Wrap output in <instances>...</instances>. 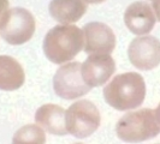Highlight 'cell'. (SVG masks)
Segmentation results:
<instances>
[{"instance_id": "cell-1", "label": "cell", "mask_w": 160, "mask_h": 144, "mask_svg": "<svg viewBox=\"0 0 160 144\" xmlns=\"http://www.w3.org/2000/svg\"><path fill=\"white\" fill-rule=\"evenodd\" d=\"M84 47V35L75 24H58L46 34L42 49L49 61L58 65L71 61Z\"/></svg>"}, {"instance_id": "cell-3", "label": "cell", "mask_w": 160, "mask_h": 144, "mask_svg": "<svg viewBox=\"0 0 160 144\" xmlns=\"http://www.w3.org/2000/svg\"><path fill=\"white\" fill-rule=\"evenodd\" d=\"M116 132L123 142L141 143L159 135L160 124L154 111L143 108L122 117L116 125Z\"/></svg>"}, {"instance_id": "cell-16", "label": "cell", "mask_w": 160, "mask_h": 144, "mask_svg": "<svg viewBox=\"0 0 160 144\" xmlns=\"http://www.w3.org/2000/svg\"><path fill=\"white\" fill-rule=\"evenodd\" d=\"M8 0H0V19H1V17L2 15L5 13V11L8 8Z\"/></svg>"}, {"instance_id": "cell-8", "label": "cell", "mask_w": 160, "mask_h": 144, "mask_svg": "<svg viewBox=\"0 0 160 144\" xmlns=\"http://www.w3.org/2000/svg\"><path fill=\"white\" fill-rule=\"evenodd\" d=\"M116 71V63L110 54L93 53L81 64V73L83 80L89 87H100L112 77Z\"/></svg>"}, {"instance_id": "cell-6", "label": "cell", "mask_w": 160, "mask_h": 144, "mask_svg": "<svg viewBox=\"0 0 160 144\" xmlns=\"http://www.w3.org/2000/svg\"><path fill=\"white\" fill-rule=\"evenodd\" d=\"M53 89L59 97L64 100H75L88 94L92 87L83 80L81 73V63H65L53 77Z\"/></svg>"}, {"instance_id": "cell-14", "label": "cell", "mask_w": 160, "mask_h": 144, "mask_svg": "<svg viewBox=\"0 0 160 144\" xmlns=\"http://www.w3.org/2000/svg\"><path fill=\"white\" fill-rule=\"evenodd\" d=\"M45 131L35 124H29L21 127L12 138V144H45Z\"/></svg>"}, {"instance_id": "cell-10", "label": "cell", "mask_w": 160, "mask_h": 144, "mask_svg": "<svg viewBox=\"0 0 160 144\" xmlns=\"http://www.w3.org/2000/svg\"><path fill=\"white\" fill-rule=\"evenodd\" d=\"M157 22L154 11L147 1H135L129 5L124 12V23L131 34L142 36L153 30Z\"/></svg>"}, {"instance_id": "cell-5", "label": "cell", "mask_w": 160, "mask_h": 144, "mask_svg": "<svg viewBox=\"0 0 160 144\" xmlns=\"http://www.w3.org/2000/svg\"><path fill=\"white\" fill-rule=\"evenodd\" d=\"M101 117L99 109L88 100L76 101L65 111V124L68 133L76 138L92 136L100 126Z\"/></svg>"}, {"instance_id": "cell-11", "label": "cell", "mask_w": 160, "mask_h": 144, "mask_svg": "<svg viewBox=\"0 0 160 144\" xmlns=\"http://www.w3.org/2000/svg\"><path fill=\"white\" fill-rule=\"evenodd\" d=\"M35 121L43 131L56 136L68 135L65 111L58 104H43L35 113Z\"/></svg>"}, {"instance_id": "cell-20", "label": "cell", "mask_w": 160, "mask_h": 144, "mask_svg": "<svg viewBox=\"0 0 160 144\" xmlns=\"http://www.w3.org/2000/svg\"><path fill=\"white\" fill-rule=\"evenodd\" d=\"M76 144H82V143H76Z\"/></svg>"}, {"instance_id": "cell-4", "label": "cell", "mask_w": 160, "mask_h": 144, "mask_svg": "<svg viewBox=\"0 0 160 144\" xmlns=\"http://www.w3.org/2000/svg\"><path fill=\"white\" fill-rule=\"evenodd\" d=\"M35 18L24 7H8L0 19V36L12 46L27 43L35 34Z\"/></svg>"}, {"instance_id": "cell-15", "label": "cell", "mask_w": 160, "mask_h": 144, "mask_svg": "<svg viewBox=\"0 0 160 144\" xmlns=\"http://www.w3.org/2000/svg\"><path fill=\"white\" fill-rule=\"evenodd\" d=\"M152 7H153V11H154V15H155L157 21L160 22V0H154V1H152Z\"/></svg>"}, {"instance_id": "cell-19", "label": "cell", "mask_w": 160, "mask_h": 144, "mask_svg": "<svg viewBox=\"0 0 160 144\" xmlns=\"http://www.w3.org/2000/svg\"><path fill=\"white\" fill-rule=\"evenodd\" d=\"M149 1H154V0H149Z\"/></svg>"}, {"instance_id": "cell-7", "label": "cell", "mask_w": 160, "mask_h": 144, "mask_svg": "<svg viewBox=\"0 0 160 144\" xmlns=\"http://www.w3.org/2000/svg\"><path fill=\"white\" fill-rule=\"evenodd\" d=\"M128 56L130 63L138 70H153L160 65V41L151 35L138 36L130 42Z\"/></svg>"}, {"instance_id": "cell-9", "label": "cell", "mask_w": 160, "mask_h": 144, "mask_svg": "<svg viewBox=\"0 0 160 144\" xmlns=\"http://www.w3.org/2000/svg\"><path fill=\"white\" fill-rule=\"evenodd\" d=\"M82 31L84 35L83 49L87 54H111L114 50L116 35L107 24L101 22H90L83 26Z\"/></svg>"}, {"instance_id": "cell-18", "label": "cell", "mask_w": 160, "mask_h": 144, "mask_svg": "<svg viewBox=\"0 0 160 144\" xmlns=\"http://www.w3.org/2000/svg\"><path fill=\"white\" fill-rule=\"evenodd\" d=\"M155 117H157L158 122L160 124V103H159V106L157 107V109H155Z\"/></svg>"}, {"instance_id": "cell-13", "label": "cell", "mask_w": 160, "mask_h": 144, "mask_svg": "<svg viewBox=\"0 0 160 144\" xmlns=\"http://www.w3.org/2000/svg\"><path fill=\"white\" fill-rule=\"evenodd\" d=\"M25 74L22 65L10 55H0V90L13 91L24 84Z\"/></svg>"}, {"instance_id": "cell-17", "label": "cell", "mask_w": 160, "mask_h": 144, "mask_svg": "<svg viewBox=\"0 0 160 144\" xmlns=\"http://www.w3.org/2000/svg\"><path fill=\"white\" fill-rule=\"evenodd\" d=\"M87 4H90V5H98V4H101L106 0H84Z\"/></svg>"}, {"instance_id": "cell-12", "label": "cell", "mask_w": 160, "mask_h": 144, "mask_svg": "<svg viewBox=\"0 0 160 144\" xmlns=\"http://www.w3.org/2000/svg\"><path fill=\"white\" fill-rule=\"evenodd\" d=\"M88 4L84 0H51L48 11L60 24H75L84 16Z\"/></svg>"}, {"instance_id": "cell-2", "label": "cell", "mask_w": 160, "mask_h": 144, "mask_svg": "<svg viewBox=\"0 0 160 144\" xmlns=\"http://www.w3.org/2000/svg\"><path fill=\"white\" fill-rule=\"evenodd\" d=\"M146 84L141 74L127 72L118 74L104 89L105 101L117 111H131L143 103Z\"/></svg>"}]
</instances>
